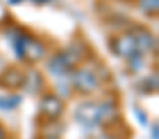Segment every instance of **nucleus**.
<instances>
[{"instance_id":"aec40b11","label":"nucleus","mask_w":159,"mask_h":139,"mask_svg":"<svg viewBox=\"0 0 159 139\" xmlns=\"http://www.w3.org/2000/svg\"><path fill=\"white\" fill-rule=\"evenodd\" d=\"M11 4H17V2H22V0H9Z\"/></svg>"},{"instance_id":"f8f14e48","label":"nucleus","mask_w":159,"mask_h":139,"mask_svg":"<svg viewBox=\"0 0 159 139\" xmlns=\"http://www.w3.org/2000/svg\"><path fill=\"white\" fill-rule=\"evenodd\" d=\"M139 6V11L146 17H157L159 13V0H135Z\"/></svg>"},{"instance_id":"20e7f679","label":"nucleus","mask_w":159,"mask_h":139,"mask_svg":"<svg viewBox=\"0 0 159 139\" xmlns=\"http://www.w3.org/2000/svg\"><path fill=\"white\" fill-rule=\"evenodd\" d=\"M109 48L117 58H122V59H129V58L141 54L137 45H135V39L131 37L129 32H122V34L113 35L109 41Z\"/></svg>"},{"instance_id":"2eb2a0df","label":"nucleus","mask_w":159,"mask_h":139,"mask_svg":"<svg viewBox=\"0 0 159 139\" xmlns=\"http://www.w3.org/2000/svg\"><path fill=\"white\" fill-rule=\"evenodd\" d=\"M126 61H128L129 72H137V71H141V67H143V54H137V56H133V58H129V59H126Z\"/></svg>"},{"instance_id":"dca6fc26","label":"nucleus","mask_w":159,"mask_h":139,"mask_svg":"<svg viewBox=\"0 0 159 139\" xmlns=\"http://www.w3.org/2000/svg\"><path fill=\"white\" fill-rule=\"evenodd\" d=\"M98 139H122V137L115 136V134H104V136H100Z\"/></svg>"},{"instance_id":"0eeeda50","label":"nucleus","mask_w":159,"mask_h":139,"mask_svg":"<svg viewBox=\"0 0 159 139\" xmlns=\"http://www.w3.org/2000/svg\"><path fill=\"white\" fill-rule=\"evenodd\" d=\"M119 121H120V109H119V104L113 98L98 102V124L113 126Z\"/></svg>"},{"instance_id":"f257e3e1","label":"nucleus","mask_w":159,"mask_h":139,"mask_svg":"<svg viewBox=\"0 0 159 139\" xmlns=\"http://www.w3.org/2000/svg\"><path fill=\"white\" fill-rule=\"evenodd\" d=\"M13 46H15L17 58L26 63H37L46 56L44 43L24 30H17V35L13 37Z\"/></svg>"},{"instance_id":"9d476101","label":"nucleus","mask_w":159,"mask_h":139,"mask_svg":"<svg viewBox=\"0 0 159 139\" xmlns=\"http://www.w3.org/2000/svg\"><path fill=\"white\" fill-rule=\"evenodd\" d=\"M24 89L32 95H39L44 89V78L37 69H30L26 74H24Z\"/></svg>"},{"instance_id":"412c9836","label":"nucleus","mask_w":159,"mask_h":139,"mask_svg":"<svg viewBox=\"0 0 159 139\" xmlns=\"http://www.w3.org/2000/svg\"><path fill=\"white\" fill-rule=\"evenodd\" d=\"M35 2H50V0H35Z\"/></svg>"},{"instance_id":"6e6552de","label":"nucleus","mask_w":159,"mask_h":139,"mask_svg":"<svg viewBox=\"0 0 159 139\" xmlns=\"http://www.w3.org/2000/svg\"><path fill=\"white\" fill-rule=\"evenodd\" d=\"M74 119L87 128L96 126L98 124V102H81L74 111Z\"/></svg>"},{"instance_id":"9b49d317","label":"nucleus","mask_w":159,"mask_h":139,"mask_svg":"<svg viewBox=\"0 0 159 139\" xmlns=\"http://www.w3.org/2000/svg\"><path fill=\"white\" fill-rule=\"evenodd\" d=\"M72 67L69 65L67 58L63 56V52H57L50 58L48 61V72L54 74V76H65V74H70Z\"/></svg>"},{"instance_id":"39448f33","label":"nucleus","mask_w":159,"mask_h":139,"mask_svg":"<svg viewBox=\"0 0 159 139\" xmlns=\"http://www.w3.org/2000/svg\"><path fill=\"white\" fill-rule=\"evenodd\" d=\"M129 34L135 39V45H137L141 54L143 52H154V54L157 52V39H156V35L148 28H144V26H133L129 30Z\"/></svg>"},{"instance_id":"4be33fe9","label":"nucleus","mask_w":159,"mask_h":139,"mask_svg":"<svg viewBox=\"0 0 159 139\" xmlns=\"http://www.w3.org/2000/svg\"><path fill=\"white\" fill-rule=\"evenodd\" d=\"M126 2H135V0H126Z\"/></svg>"},{"instance_id":"f3484780","label":"nucleus","mask_w":159,"mask_h":139,"mask_svg":"<svg viewBox=\"0 0 159 139\" xmlns=\"http://www.w3.org/2000/svg\"><path fill=\"white\" fill-rule=\"evenodd\" d=\"M152 139H159V132H157V124L152 126Z\"/></svg>"},{"instance_id":"423d86ee","label":"nucleus","mask_w":159,"mask_h":139,"mask_svg":"<svg viewBox=\"0 0 159 139\" xmlns=\"http://www.w3.org/2000/svg\"><path fill=\"white\" fill-rule=\"evenodd\" d=\"M61 52H63V56L67 58V61H69V65L72 69H76L78 65H81L91 56V50H89L87 43L81 41V39H74L70 45L67 46L65 50H61Z\"/></svg>"},{"instance_id":"7ed1b4c3","label":"nucleus","mask_w":159,"mask_h":139,"mask_svg":"<svg viewBox=\"0 0 159 139\" xmlns=\"http://www.w3.org/2000/svg\"><path fill=\"white\" fill-rule=\"evenodd\" d=\"M63 100L56 93H44L39 100V119L44 123H56L63 115Z\"/></svg>"},{"instance_id":"a211bd4d","label":"nucleus","mask_w":159,"mask_h":139,"mask_svg":"<svg viewBox=\"0 0 159 139\" xmlns=\"http://www.w3.org/2000/svg\"><path fill=\"white\" fill-rule=\"evenodd\" d=\"M0 139H6V130H4L2 124H0Z\"/></svg>"},{"instance_id":"6ab92c4d","label":"nucleus","mask_w":159,"mask_h":139,"mask_svg":"<svg viewBox=\"0 0 159 139\" xmlns=\"http://www.w3.org/2000/svg\"><path fill=\"white\" fill-rule=\"evenodd\" d=\"M41 139H59L57 136H43Z\"/></svg>"},{"instance_id":"1a4fd4ad","label":"nucleus","mask_w":159,"mask_h":139,"mask_svg":"<svg viewBox=\"0 0 159 139\" xmlns=\"http://www.w3.org/2000/svg\"><path fill=\"white\" fill-rule=\"evenodd\" d=\"M24 74L19 67H7L0 72V87L4 89H9V91H15V89H20L24 86Z\"/></svg>"},{"instance_id":"ddd939ff","label":"nucleus","mask_w":159,"mask_h":139,"mask_svg":"<svg viewBox=\"0 0 159 139\" xmlns=\"http://www.w3.org/2000/svg\"><path fill=\"white\" fill-rule=\"evenodd\" d=\"M20 104L19 95H9V96H0V109H15Z\"/></svg>"},{"instance_id":"f03ea898","label":"nucleus","mask_w":159,"mask_h":139,"mask_svg":"<svg viewBox=\"0 0 159 139\" xmlns=\"http://www.w3.org/2000/svg\"><path fill=\"white\" fill-rule=\"evenodd\" d=\"M70 84H72V89L80 95H93L98 89L100 80L94 71L80 67V69L70 71Z\"/></svg>"},{"instance_id":"4468645a","label":"nucleus","mask_w":159,"mask_h":139,"mask_svg":"<svg viewBox=\"0 0 159 139\" xmlns=\"http://www.w3.org/2000/svg\"><path fill=\"white\" fill-rule=\"evenodd\" d=\"M141 84H143V86H139V87H141L144 93H157V74L146 78V80L141 82Z\"/></svg>"}]
</instances>
